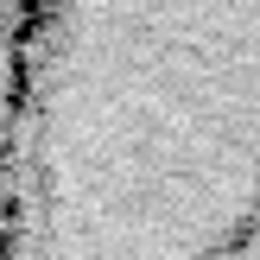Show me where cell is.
I'll return each instance as SVG.
<instances>
[{
  "instance_id": "1",
  "label": "cell",
  "mask_w": 260,
  "mask_h": 260,
  "mask_svg": "<svg viewBox=\"0 0 260 260\" xmlns=\"http://www.w3.org/2000/svg\"><path fill=\"white\" fill-rule=\"evenodd\" d=\"M0 260H260V0H7Z\"/></svg>"
},
{
  "instance_id": "2",
  "label": "cell",
  "mask_w": 260,
  "mask_h": 260,
  "mask_svg": "<svg viewBox=\"0 0 260 260\" xmlns=\"http://www.w3.org/2000/svg\"><path fill=\"white\" fill-rule=\"evenodd\" d=\"M0 51H7V0H0Z\"/></svg>"
}]
</instances>
